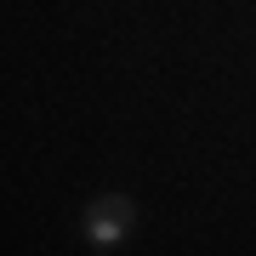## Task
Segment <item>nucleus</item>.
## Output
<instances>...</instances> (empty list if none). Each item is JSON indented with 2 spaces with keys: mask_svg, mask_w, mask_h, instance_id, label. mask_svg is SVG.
Wrapping results in <instances>:
<instances>
[{
  "mask_svg": "<svg viewBox=\"0 0 256 256\" xmlns=\"http://www.w3.org/2000/svg\"><path fill=\"white\" fill-rule=\"evenodd\" d=\"M131 228H137V200H131V194H97V200L86 205V239H92L97 250L120 245Z\"/></svg>",
  "mask_w": 256,
  "mask_h": 256,
  "instance_id": "1",
  "label": "nucleus"
}]
</instances>
